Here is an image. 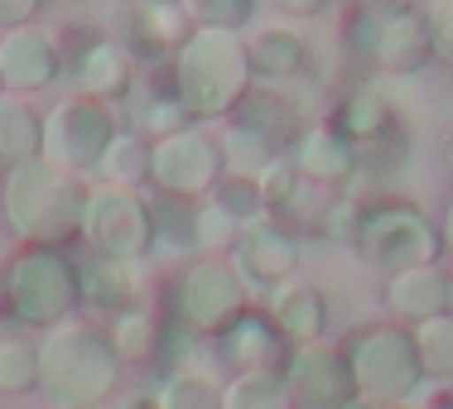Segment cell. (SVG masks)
<instances>
[{
	"mask_svg": "<svg viewBox=\"0 0 453 409\" xmlns=\"http://www.w3.org/2000/svg\"><path fill=\"white\" fill-rule=\"evenodd\" d=\"M92 183L58 169L53 159L19 164L0 178V217L19 236V246H44L63 251L82 236V212H88Z\"/></svg>",
	"mask_w": 453,
	"mask_h": 409,
	"instance_id": "cell-1",
	"label": "cell"
},
{
	"mask_svg": "<svg viewBox=\"0 0 453 409\" xmlns=\"http://www.w3.org/2000/svg\"><path fill=\"white\" fill-rule=\"evenodd\" d=\"M256 87L246 34L226 29H193L169 58V92L193 121H232L246 92Z\"/></svg>",
	"mask_w": 453,
	"mask_h": 409,
	"instance_id": "cell-2",
	"label": "cell"
},
{
	"mask_svg": "<svg viewBox=\"0 0 453 409\" xmlns=\"http://www.w3.org/2000/svg\"><path fill=\"white\" fill-rule=\"evenodd\" d=\"M121 381V361L111 352L106 328L88 318H68L39 342V395L53 409H96L111 400Z\"/></svg>",
	"mask_w": 453,
	"mask_h": 409,
	"instance_id": "cell-3",
	"label": "cell"
},
{
	"mask_svg": "<svg viewBox=\"0 0 453 409\" xmlns=\"http://www.w3.org/2000/svg\"><path fill=\"white\" fill-rule=\"evenodd\" d=\"M78 308H82V275L68 251L19 246L0 265V314L15 328L53 332L58 322L78 318Z\"/></svg>",
	"mask_w": 453,
	"mask_h": 409,
	"instance_id": "cell-4",
	"label": "cell"
},
{
	"mask_svg": "<svg viewBox=\"0 0 453 409\" xmlns=\"http://www.w3.org/2000/svg\"><path fill=\"white\" fill-rule=\"evenodd\" d=\"M342 44L366 72L410 78L434 58V19L410 0H366L342 15Z\"/></svg>",
	"mask_w": 453,
	"mask_h": 409,
	"instance_id": "cell-5",
	"label": "cell"
},
{
	"mask_svg": "<svg viewBox=\"0 0 453 409\" xmlns=\"http://www.w3.org/2000/svg\"><path fill=\"white\" fill-rule=\"evenodd\" d=\"M342 357L352 366L362 400L415 405V395L425 390V371H419L415 337L405 322H366L342 342Z\"/></svg>",
	"mask_w": 453,
	"mask_h": 409,
	"instance_id": "cell-6",
	"label": "cell"
},
{
	"mask_svg": "<svg viewBox=\"0 0 453 409\" xmlns=\"http://www.w3.org/2000/svg\"><path fill=\"white\" fill-rule=\"evenodd\" d=\"M246 314H251V289L236 275V265L222 261V255L188 261L174 275V318H179V328L193 332V337L218 342Z\"/></svg>",
	"mask_w": 453,
	"mask_h": 409,
	"instance_id": "cell-7",
	"label": "cell"
},
{
	"mask_svg": "<svg viewBox=\"0 0 453 409\" xmlns=\"http://www.w3.org/2000/svg\"><path fill=\"white\" fill-rule=\"evenodd\" d=\"M357 251L376 275L391 279V275L419 270V265H439L444 236H439V222L429 217L425 208H415V202H405V198H391V202L366 208Z\"/></svg>",
	"mask_w": 453,
	"mask_h": 409,
	"instance_id": "cell-8",
	"label": "cell"
},
{
	"mask_svg": "<svg viewBox=\"0 0 453 409\" xmlns=\"http://www.w3.org/2000/svg\"><path fill=\"white\" fill-rule=\"evenodd\" d=\"M82 241L92 255L102 261H121L140 265L155 251V212H150L145 193H126V188H102L92 183L88 193V212H82Z\"/></svg>",
	"mask_w": 453,
	"mask_h": 409,
	"instance_id": "cell-9",
	"label": "cell"
},
{
	"mask_svg": "<svg viewBox=\"0 0 453 409\" xmlns=\"http://www.w3.org/2000/svg\"><path fill=\"white\" fill-rule=\"evenodd\" d=\"M121 135V116L116 106L88 102V96H63L58 106L44 116V159L58 169L88 178L96 174L102 155L111 149V140Z\"/></svg>",
	"mask_w": 453,
	"mask_h": 409,
	"instance_id": "cell-10",
	"label": "cell"
},
{
	"mask_svg": "<svg viewBox=\"0 0 453 409\" xmlns=\"http://www.w3.org/2000/svg\"><path fill=\"white\" fill-rule=\"evenodd\" d=\"M226 178V159L218 135H208L203 125L150 145V183L159 188V198H183V202H203L218 193V183Z\"/></svg>",
	"mask_w": 453,
	"mask_h": 409,
	"instance_id": "cell-11",
	"label": "cell"
},
{
	"mask_svg": "<svg viewBox=\"0 0 453 409\" xmlns=\"http://www.w3.org/2000/svg\"><path fill=\"white\" fill-rule=\"evenodd\" d=\"M280 375H285V390L295 409H352L362 400L342 347H328V342L289 347V361Z\"/></svg>",
	"mask_w": 453,
	"mask_h": 409,
	"instance_id": "cell-12",
	"label": "cell"
},
{
	"mask_svg": "<svg viewBox=\"0 0 453 409\" xmlns=\"http://www.w3.org/2000/svg\"><path fill=\"white\" fill-rule=\"evenodd\" d=\"M246 53H251V72L261 87H299V82H323L319 78V58H314V44H309L299 29L289 25H256L246 34Z\"/></svg>",
	"mask_w": 453,
	"mask_h": 409,
	"instance_id": "cell-13",
	"label": "cell"
},
{
	"mask_svg": "<svg viewBox=\"0 0 453 409\" xmlns=\"http://www.w3.org/2000/svg\"><path fill=\"white\" fill-rule=\"evenodd\" d=\"M63 72V49L49 29L25 25L0 34V78H5V92L15 96H35L58 82Z\"/></svg>",
	"mask_w": 453,
	"mask_h": 409,
	"instance_id": "cell-14",
	"label": "cell"
},
{
	"mask_svg": "<svg viewBox=\"0 0 453 409\" xmlns=\"http://www.w3.org/2000/svg\"><path fill=\"white\" fill-rule=\"evenodd\" d=\"M232 265L246 279L251 294H271V289L289 284L299 275V241L289 231L271 227V222H261V227L242 231V241L232 251Z\"/></svg>",
	"mask_w": 453,
	"mask_h": 409,
	"instance_id": "cell-15",
	"label": "cell"
},
{
	"mask_svg": "<svg viewBox=\"0 0 453 409\" xmlns=\"http://www.w3.org/2000/svg\"><path fill=\"white\" fill-rule=\"evenodd\" d=\"M193 34L188 5H169V0H145L121 15V49L131 53V63H159L174 58L179 44Z\"/></svg>",
	"mask_w": 453,
	"mask_h": 409,
	"instance_id": "cell-16",
	"label": "cell"
},
{
	"mask_svg": "<svg viewBox=\"0 0 453 409\" xmlns=\"http://www.w3.org/2000/svg\"><path fill=\"white\" fill-rule=\"evenodd\" d=\"M265 318L275 322V332L289 347H314V342H323V332H328V294H323L314 279L295 275L289 284L265 294Z\"/></svg>",
	"mask_w": 453,
	"mask_h": 409,
	"instance_id": "cell-17",
	"label": "cell"
},
{
	"mask_svg": "<svg viewBox=\"0 0 453 409\" xmlns=\"http://www.w3.org/2000/svg\"><path fill=\"white\" fill-rule=\"evenodd\" d=\"M218 361L232 375H261V371H285L289 361V342L275 332L271 318H261L251 308L242 322H236L226 337H218Z\"/></svg>",
	"mask_w": 453,
	"mask_h": 409,
	"instance_id": "cell-18",
	"label": "cell"
},
{
	"mask_svg": "<svg viewBox=\"0 0 453 409\" xmlns=\"http://www.w3.org/2000/svg\"><path fill=\"white\" fill-rule=\"evenodd\" d=\"M328 125L362 155V149H372L376 140H386L395 131V106H391V96L376 87V82H352V87L333 102Z\"/></svg>",
	"mask_w": 453,
	"mask_h": 409,
	"instance_id": "cell-19",
	"label": "cell"
},
{
	"mask_svg": "<svg viewBox=\"0 0 453 409\" xmlns=\"http://www.w3.org/2000/svg\"><path fill=\"white\" fill-rule=\"evenodd\" d=\"M232 121H242L246 131H256L265 145L275 149V155H289V149L299 145V135L309 131V125H304V106H299L285 87H261V82L246 92V102L236 106Z\"/></svg>",
	"mask_w": 453,
	"mask_h": 409,
	"instance_id": "cell-20",
	"label": "cell"
},
{
	"mask_svg": "<svg viewBox=\"0 0 453 409\" xmlns=\"http://www.w3.org/2000/svg\"><path fill=\"white\" fill-rule=\"evenodd\" d=\"M449 299H453V270H444V265H419V270L386 279V308H391L395 322H405V328L444 318Z\"/></svg>",
	"mask_w": 453,
	"mask_h": 409,
	"instance_id": "cell-21",
	"label": "cell"
},
{
	"mask_svg": "<svg viewBox=\"0 0 453 409\" xmlns=\"http://www.w3.org/2000/svg\"><path fill=\"white\" fill-rule=\"evenodd\" d=\"M73 78H78V96L116 106L135 92V63L121 49V39H92L73 63Z\"/></svg>",
	"mask_w": 453,
	"mask_h": 409,
	"instance_id": "cell-22",
	"label": "cell"
},
{
	"mask_svg": "<svg viewBox=\"0 0 453 409\" xmlns=\"http://www.w3.org/2000/svg\"><path fill=\"white\" fill-rule=\"evenodd\" d=\"M289 159H295L299 178L314 183V188H342V183L362 169V155L338 131H333L328 121L309 125V131L299 135V145L289 149Z\"/></svg>",
	"mask_w": 453,
	"mask_h": 409,
	"instance_id": "cell-23",
	"label": "cell"
},
{
	"mask_svg": "<svg viewBox=\"0 0 453 409\" xmlns=\"http://www.w3.org/2000/svg\"><path fill=\"white\" fill-rule=\"evenodd\" d=\"M35 159H44V111L29 96L0 92V178Z\"/></svg>",
	"mask_w": 453,
	"mask_h": 409,
	"instance_id": "cell-24",
	"label": "cell"
},
{
	"mask_svg": "<svg viewBox=\"0 0 453 409\" xmlns=\"http://www.w3.org/2000/svg\"><path fill=\"white\" fill-rule=\"evenodd\" d=\"M78 275H82V308H102L111 318L126 314V308H140V265L88 255V261H78Z\"/></svg>",
	"mask_w": 453,
	"mask_h": 409,
	"instance_id": "cell-25",
	"label": "cell"
},
{
	"mask_svg": "<svg viewBox=\"0 0 453 409\" xmlns=\"http://www.w3.org/2000/svg\"><path fill=\"white\" fill-rule=\"evenodd\" d=\"M102 178V188H126V193H140L150 183V145L131 131H121L111 140V149L102 155V164H96V174Z\"/></svg>",
	"mask_w": 453,
	"mask_h": 409,
	"instance_id": "cell-26",
	"label": "cell"
},
{
	"mask_svg": "<svg viewBox=\"0 0 453 409\" xmlns=\"http://www.w3.org/2000/svg\"><path fill=\"white\" fill-rule=\"evenodd\" d=\"M106 337H111V352L121 366H140L159 357V322L150 308H126L106 322Z\"/></svg>",
	"mask_w": 453,
	"mask_h": 409,
	"instance_id": "cell-27",
	"label": "cell"
},
{
	"mask_svg": "<svg viewBox=\"0 0 453 409\" xmlns=\"http://www.w3.org/2000/svg\"><path fill=\"white\" fill-rule=\"evenodd\" d=\"M188 125H193V116L179 106L174 92H150V96H140L131 111V135H140L145 145H159V140L188 131Z\"/></svg>",
	"mask_w": 453,
	"mask_h": 409,
	"instance_id": "cell-28",
	"label": "cell"
},
{
	"mask_svg": "<svg viewBox=\"0 0 453 409\" xmlns=\"http://www.w3.org/2000/svg\"><path fill=\"white\" fill-rule=\"evenodd\" d=\"M155 400H159V409H222V385L203 371L179 366V371H169L155 385Z\"/></svg>",
	"mask_w": 453,
	"mask_h": 409,
	"instance_id": "cell-29",
	"label": "cell"
},
{
	"mask_svg": "<svg viewBox=\"0 0 453 409\" xmlns=\"http://www.w3.org/2000/svg\"><path fill=\"white\" fill-rule=\"evenodd\" d=\"M410 337H415V357L425 381H453V314L410 328Z\"/></svg>",
	"mask_w": 453,
	"mask_h": 409,
	"instance_id": "cell-30",
	"label": "cell"
},
{
	"mask_svg": "<svg viewBox=\"0 0 453 409\" xmlns=\"http://www.w3.org/2000/svg\"><path fill=\"white\" fill-rule=\"evenodd\" d=\"M39 390V347L25 337H0V400Z\"/></svg>",
	"mask_w": 453,
	"mask_h": 409,
	"instance_id": "cell-31",
	"label": "cell"
},
{
	"mask_svg": "<svg viewBox=\"0 0 453 409\" xmlns=\"http://www.w3.org/2000/svg\"><path fill=\"white\" fill-rule=\"evenodd\" d=\"M222 409H295L285 390L280 371H261V375H232L222 385Z\"/></svg>",
	"mask_w": 453,
	"mask_h": 409,
	"instance_id": "cell-32",
	"label": "cell"
},
{
	"mask_svg": "<svg viewBox=\"0 0 453 409\" xmlns=\"http://www.w3.org/2000/svg\"><path fill=\"white\" fill-rule=\"evenodd\" d=\"M218 145H222V159H226V174H246V178H256L265 164L275 159V149L265 145L256 131H246L242 121H226L222 125V135H218Z\"/></svg>",
	"mask_w": 453,
	"mask_h": 409,
	"instance_id": "cell-33",
	"label": "cell"
},
{
	"mask_svg": "<svg viewBox=\"0 0 453 409\" xmlns=\"http://www.w3.org/2000/svg\"><path fill=\"white\" fill-rule=\"evenodd\" d=\"M212 202H218V208H222L242 231H251V227H261V222H271L261 188H256V178H246V174H226V178L218 183V193H212Z\"/></svg>",
	"mask_w": 453,
	"mask_h": 409,
	"instance_id": "cell-34",
	"label": "cell"
},
{
	"mask_svg": "<svg viewBox=\"0 0 453 409\" xmlns=\"http://www.w3.org/2000/svg\"><path fill=\"white\" fill-rule=\"evenodd\" d=\"M362 222H366V202L352 198V193H338V198H328L319 212V236L333 246H352V251H357Z\"/></svg>",
	"mask_w": 453,
	"mask_h": 409,
	"instance_id": "cell-35",
	"label": "cell"
},
{
	"mask_svg": "<svg viewBox=\"0 0 453 409\" xmlns=\"http://www.w3.org/2000/svg\"><path fill=\"white\" fill-rule=\"evenodd\" d=\"M193 241H198V251L222 255V251H236L242 227H236V222L226 217L212 198H203V202H193Z\"/></svg>",
	"mask_w": 453,
	"mask_h": 409,
	"instance_id": "cell-36",
	"label": "cell"
},
{
	"mask_svg": "<svg viewBox=\"0 0 453 409\" xmlns=\"http://www.w3.org/2000/svg\"><path fill=\"white\" fill-rule=\"evenodd\" d=\"M150 212H155V241L165 251H193V202L183 198H150Z\"/></svg>",
	"mask_w": 453,
	"mask_h": 409,
	"instance_id": "cell-37",
	"label": "cell"
},
{
	"mask_svg": "<svg viewBox=\"0 0 453 409\" xmlns=\"http://www.w3.org/2000/svg\"><path fill=\"white\" fill-rule=\"evenodd\" d=\"M193 29H226V34H246L256 25L251 0H193L188 5Z\"/></svg>",
	"mask_w": 453,
	"mask_h": 409,
	"instance_id": "cell-38",
	"label": "cell"
},
{
	"mask_svg": "<svg viewBox=\"0 0 453 409\" xmlns=\"http://www.w3.org/2000/svg\"><path fill=\"white\" fill-rule=\"evenodd\" d=\"M299 169H295V159L289 155H275L271 164L256 174V188H261V198H265V212H280V208H289V198L299 193Z\"/></svg>",
	"mask_w": 453,
	"mask_h": 409,
	"instance_id": "cell-39",
	"label": "cell"
},
{
	"mask_svg": "<svg viewBox=\"0 0 453 409\" xmlns=\"http://www.w3.org/2000/svg\"><path fill=\"white\" fill-rule=\"evenodd\" d=\"M39 19V0H0V29H25Z\"/></svg>",
	"mask_w": 453,
	"mask_h": 409,
	"instance_id": "cell-40",
	"label": "cell"
},
{
	"mask_svg": "<svg viewBox=\"0 0 453 409\" xmlns=\"http://www.w3.org/2000/svg\"><path fill=\"white\" fill-rule=\"evenodd\" d=\"M429 19H434V58L453 63V5L429 10Z\"/></svg>",
	"mask_w": 453,
	"mask_h": 409,
	"instance_id": "cell-41",
	"label": "cell"
},
{
	"mask_svg": "<svg viewBox=\"0 0 453 409\" xmlns=\"http://www.w3.org/2000/svg\"><path fill=\"white\" fill-rule=\"evenodd\" d=\"M439 236H444V255H453V193L444 202V217H439Z\"/></svg>",
	"mask_w": 453,
	"mask_h": 409,
	"instance_id": "cell-42",
	"label": "cell"
},
{
	"mask_svg": "<svg viewBox=\"0 0 453 409\" xmlns=\"http://www.w3.org/2000/svg\"><path fill=\"white\" fill-rule=\"evenodd\" d=\"M116 409H159V400H155V390H135V395H126Z\"/></svg>",
	"mask_w": 453,
	"mask_h": 409,
	"instance_id": "cell-43",
	"label": "cell"
},
{
	"mask_svg": "<svg viewBox=\"0 0 453 409\" xmlns=\"http://www.w3.org/2000/svg\"><path fill=\"white\" fill-rule=\"evenodd\" d=\"M419 409H453V390H434V395H429V400L419 405Z\"/></svg>",
	"mask_w": 453,
	"mask_h": 409,
	"instance_id": "cell-44",
	"label": "cell"
},
{
	"mask_svg": "<svg viewBox=\"0 0 453 409\" xmlns=\"http://www.w3.org/2000/svg\"><path fill=\"white\" fill-rule=\"evenodd\" d=\"M352 409H415V405H381V400H357Z\"/></svg>",
	"mask_w": 453,
	"mask_h": 409,
	"instance_id": "cell-45",
	"label": "cell"
},
{
	"mask_svg": "<svg viewBox=\"0 0 453 409\" xmlns=\"http://www.w3.org/2000/svg\"><path fill=\"white\" fill-rule=\"evenodd\" d=\"M449 174H453V145H449Z\"/></svg>",
	"mask_w": 453,
	"mask_h": 409,
	"instance_id": "cell-46",
	"label": "cell"
},
{
	"mask_svg": "<svg viewBox=\"0 0 453 409\" xmlns=\"http://www.w3.org/2000/svg\"><path fill=\"white\" fill-rule=\"evenodd\" d=\"M0 92H5V78H0Z\"/></svg>",
	"mask_w": 453,
	"mask_h": 409,
	"instance_id": "cell-47",
	"label": "cell"
},
{
	"mask_svg": "<svg viewBox=\"0 0 453 409\" xmlns=\"http://www.w3.org/2000/svg\"><path fill=\"white\" fill-rule=\"evenodd\" d=\"M449 314H453V299H449Z\"/></svg>",
	"mask_w": 453,
	"mask_h": 409,
	"instance_id": "cell-48",
	"label": "cell"
}]
</instances>
